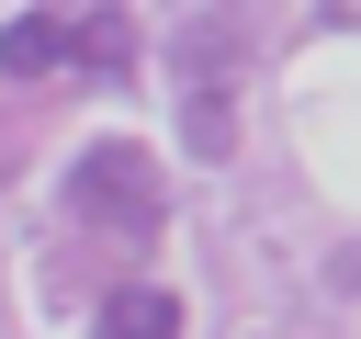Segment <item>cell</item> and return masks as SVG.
<instances>
[{
	"label": "cell",
	"instance_id": "6da1fadb",
	"mask_svg": "<svg viewBox=\"0 0 361 339\" xmlns=\"http://www.w3.org/2000/svg\"><path fill=\"white\" fill-rule=\"evenodd\" d=\"M68 203H79L90 226H124V237H158V215H169V192H158V170H147V147H135V136H102V147H79V170H68Z\"/></svg>",
	"mask_w": 361,
	"mask_h": 339
},
{
	"label": "cell",
	"instance_id": "7a4b0ae2",
	"mask_svg": "<svg viewBox=\"0 0 361 339\" xmlns=\"http://www.w3.org/2000/svg\"><path fill=\"white\" fill-rule=\"evenodd\" d=\"M102 339H180V294H158V282L102 294Z\"/></svg>",
	"mask_w": 361,
	"mask_h": 339
},
{
	"label": "cell",
	"instance_id": "3957f363",
	"mask_svg": "<svg viewBox=\"0 0 361 339\" xmlns=\"http://www.w3.org/2000/svg\"><path fill=\"white\" fill-rule=\"evenodd\" d=\"M56 56H68V34H56V23H45V11H23V23H11V34H0V79H45V68H56Z\"/></svg>",
	"mask_w": 361,
	"mask_h": 339
},
{
	"label": "cell",
	"instance_id": "277c9868",
	"mask_svg": "<svg viewBox=\"0 0 361 339\" xmlns=\"http://www.w3.org/2000/svg\"><path fill=\"white\" fill-rule=\"evenodd\" d=\"M180 147H192V158H226V147H237V102H226V90H192V102H180Z\"/></svg>",
	"mask_w": 361,
	"mask_h": 339
},
{
	"label": "cell",
	"instance_id": "5b68a950",
	"mask_svg": "<svg viewBox=\"0 0 361 339\" xmlns=\"http://www.w3.org/2000/svg\"><path fill=\"white\" fill-rule=\"evenodd\" d=\"M79 56H90V68H124V56H135V23H124V11L79 23Z\"/></svg>",
	"mask_w": 361,
	"mask_h": 339
},
{
	"label": "cell",
	"instance_id": "8992f818",
	"mask_svg": "<svg viewBox=\"0 0 361 339\" xmlns=\"http://www.w3.org/2000/svg\"><path fill=\"white\" fill-rule=\"evenodd\" d=\"M180 56H192V68L214 79V56H237V34H226V23H192V34H180Z\"/></svg>",
	"mask_w": 361,
	"mask_h": 339
},
{
	"label": "cell",
	"instance_id": "52a82bcc",
	"mask_svg": "<svg viewBox=\"0 0 361 339\" xmlns=\"http://www.w3.org/2000/svg\"><path fill=\"white\" fill-rule=\"evenodd\" d=\"M327 23H338V34H361V0H327Z\"/></svg>",
	"mask_w": 361,
	"mask_h": 339
}]
</instances>
